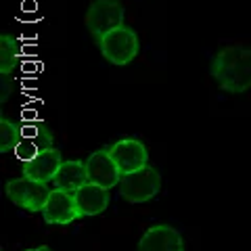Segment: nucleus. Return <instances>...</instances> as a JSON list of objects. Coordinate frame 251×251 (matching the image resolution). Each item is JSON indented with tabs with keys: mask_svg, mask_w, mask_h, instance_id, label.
Wrapping results in <instances>:
<instances>
[{
	"mask_svg": "<svg viewBox=\"0 0 251 251\" xmlns=\"http://www.w3.org/2000/svg\"><path fill=\"white\" fill-rule=\"evenodd\" d=\"M19 143H21V124H15L2 115L0 117V151L2 153L15 151Z\"/></svg>",
	"mask_w": 251,
	"mask_h": 251,
	"instance_id": "nucleus-15",
	"label": "nucleus"
},
{
	"mask_svg": "<svg viewBox=\"0 0 251 251\" xmlns=\"http://www.w3.org/2000/svg\"><path fill=\"white\" fill-rule=\"evenodd\" d=\"M42 216L46 224H69L77 220L80 211H77L74 193H65L59 191V188L50 191V197L42 209Z\"/></svg>",
	"mask_w": 251,
	"mask_h": 251,
	"instance_id": "nucleus-9",
	"label": "nucleus"
},
{
	"mask_svg": "<svg viewBox=\"0 0 251 251\" xmlns=\"http://www.w3.org/2000/svg\"><path fill=\"white\" fill-rule=\"evenodd\" d=\"M86 170H88V180L97 186H103V188H111L115 184H120L122 180V172L117 170L115 161L109 149H99L94 151L88 159H86Z\"/></svg>",
	"mask_w": 251,
	"mask_h": 251,
	"instance_id": "nucleus-8",
	"label": "nucleus"
},
{
	"mask_svg": "<svg viewBox=\"0 0 251 251\" xmlns=\"http://www.w3.org/2000/svg\"><path fill=\"white\" fill-rule=\"evenodd\" d=\"M120 193L126 201L130 203H145L151 201L161 188V176L159 172L151 166H145L143 170L126 174L120 180Z\"/></svg>",
	"mask_w": 251,
	"mask_h": 251,
	"instance_id": "nucleus-4",
	"label": "nucleus"
},
{
	"mask_svg": "<svg viewBox=\"0 0 251 251\" xmlns=\"http://www.w3.org/2000/svg\"><path fill=\"white\" fill-rule=\"evenodd\" d=\"M97 44H99V50L103 54V59H107L111 65H117V67H124L128 63H132L140 50L136 31L128 25H122L113 31H109Z\"/></svg>",
	"mask_w": 251,
	"mask_h": 251,
	"instance_id": "nucleus-2",
	"label": "nucleus"
},
{
	"mask_svg": "<svg viewBox=\"0 0 251 251\" xmlns=\"http://www.w3.org/2000/svg\"><path fill=\"white\" fill-rule=\"evenodd\" d=\"M52 132L49 126L40 120H23L21 122V143L15 149V155L19 157L23 163L31 161L40 153L52 149Z\"/></svg>",
	"mask_w": 251,
	"mask_h": 251,
	"instance_id": "nucleus-5",
	"label": "nucleus"
},
{
	"mask_svg": "<svg viewBox=\"0 0 251 251\" xmlns=\"http://www.w3.org/2000/svg\"><path fill=\"white\" fill-rule=\"evenodd\" d=\"M0 84H2L0 100H2V103H6V100H9V97L13 94V80H11V75H2V74H0Z\"/></svg>",
	"mask_w": 251,
	"mask_h": 251,
	"instance_id": "nucleus-16",
	"label": "nucleus"
},
{
	"mask_svg": "<svg viewBox=\"0 0 251 251\" xmlns=\"http://www.w3.org/2000/svg\"><path fill=\"white\" fill-rule=\"evenodd\" d=\"M19 59H21L19 40L13 34H2L0 36V74L11 75L19 65Z\"/></svg>",
	"mask_w": 251,
	"mask_h": 251,
	"instance_id": "nucleus-14",
	"label": "nucleus"
},
{
	"mask_svg": "<svg viewBox=\"0 0 251 251\" xmlns=\"http://www.w3.org/2000/svg\"><path fill=\"white\" fill-rule=\"evenodd\" d=\"M4 191H6V197H9L15 205H19L27 211H42L46 201L50 197L49 186L42 182H36V180H29L25 176L9 180Z\"/></svg>",
	"mask_w": 251,
	"mask_h": 251,
	"instance_id": "nucleus-6",
	"label": "nucleus"
},
{
	"mask_svg": "<svg viewBox=\"0 0 251 251\" xmlns=\"http://www.w3.org/2000/svg\"><path fill=\"white\" fill-rule=\"evenodd\" d=\"M138 251H184V241L176 228L168 224L151 226L138 243Z\"/></svg>",
	"mask_w": 251,
	"mask_h": 251,
	"instance_id": "nucleus-10",
	"label": "nucleus"
},
{
	"mask_svg": "<svg viewBox=\"0 0 251 251\" xmlns=\"http://www.w3.org/2000/svg\"><path fill=\"white\" fill-rule=\"evenodd\" d=\"M75 197V205L77 211H80V218L84 216H99L109 207V191L103 186L97 184H84L80 191L74 193Z\"/></svg>",
	"mask_w": 251,
	"mask_h": 251,
	"instance_id": "nucleus-12",
	"label": "nucleus"
},
{
	"mask_svg": "<svg viewBox=\"0 0 251 251\" xmlns=\"http://www.w3.org/2000/svg\"><path fill=\"white\" fill-rule=\"evenodd\" d=\"M109 153H111L113 161L117 170L122 172V176L132 174V172H138L147 166L149 153L145 143H140L138 138H122L109 147Z\"/></svg>",
	"mask_w": 251,
	"mask_h": 251,
	"instance_id": "nucleus-7",
	"label": "nucleus"
},
{
	"mask_svg": "<svg viewBox=\"0 0 251 251\" xmlns=\"http://www.w3.org/2000/svg\"><path fill=\"white\" fill-rule=\"evenodd\" d=\"M124 6L120 0H92L86 11V29L97 42L109 31L124 25Z\"/></svg>",
	"mask_w": 251,
	"mask_h": 251,
	"instance_id": "nucleus-3",
	"label": "nucleus"
},
{
	"mask_svg": "<svg viewBox=\"0 0 251 251\" xmlns=\"http://www.w3.org/2000/svg\"><path fill=\"white\" fill-rule=\"evenodd\" d=\"M63 166L61 153L57 149H49V151L40 153L38 157H34L31 161L23 163V176L29 180H36V182L49 184L50 180H54V176L59 174V170Z\"/></svg>",
	"mask_w": 251,
	"mask_h": 251,
	"instance_id": "nucleus-11",
	"label": "nucleus"
},
{
	"mask_svg": "<svg viewBox=\"0 0 251 251\" xmlns=\"http://www.w3.org/2000/svg\"><path fill=\"white\" fill-rule=\"evenodd\" d=\"M211 75L226 92L241 94L251 90V49L247 46H224L211 61Z\"/></svg>",
	"mask_w": 251,
	"mask_h": 251,
	"instance_id": "nucleus-1",
	"label": "nucleus"
},
{
	"mask_svg": "<svg viewBox=\"0 0 251 251\" xmlns=\"http://www.w3.org/2000/svg\"><path fill=\"white\" fill-rule=\"evenodd\" d=\"M27 251H52L50 247H46V245H42V247H36V249H27Z\"/></svg>",
	"mask_w": 251,
	"mask_h": 251,
	"instance_id": "nucleus-17",
	"label": "nucleus"
},
{
	"mask_svg": "<svg viewBox=\"0 0 251 251\" xmlns=\"http://www.w3.org/2000/svg\"><path fill=\"white\" fill-rule=\"evenodd\" d=\"M54 186L65 193H77L84 184H88V170H86V161H63L59 174L54 176Z\"/></svg>",
	"mask_w": 251,
	"mask_h": 251,
	"instance_id": "nucleus-13",
	"label": "nucleus"
}]
</instances>
